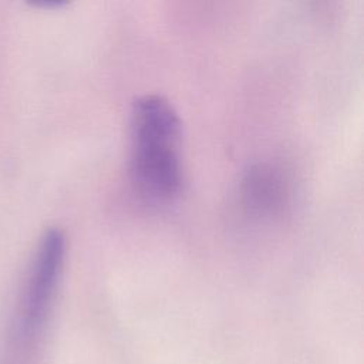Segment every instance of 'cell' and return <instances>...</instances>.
Here are the masks:
<instances>
[{"label":"cell","mask_w":364,"mask_h":364,"mask_svg":"<svg viewBox=\"0 0 364 364\" xmlns=\"http://www.w3.org/2000/svg\"><path fill=\"white\" fill-rule=\"evenodd\" d=\"M181 119L172 104L156 94L135 100L131 109V182L154 206L172 203L182 188Z\"/></svg>","instance_id":"cell-1"},{"label":"cell","mask_w":364,"mask_h":364,"mask_svg":"<svg viewBox=\"0 0 364 364\" xmlns=\"http://www.w3.org/2000/svg\"><path fill=\"white\" fill-rule=\"evenodd\" d=\"M65 257V236L48 229L41 236L20 293L13 338L23 351L36 348L48 324Z\"/></svg>","instance_id":"cell-2"},{"label":"cell","mask_w":364,"mask_h":364,"mask_svg":"<svg viewBox=\"0 0 364 364\" xmlns=\"http://www.w3.org/2000/svg\"><path fill=\"white\" fill-rule=\"evenodd\" d=\"M291 181L287 171L272 161L250 164L242 173L237 205L250 223H270L282 218L290 206Z\"/></svg>","instance_id":"cell-3"}]
</instances>
